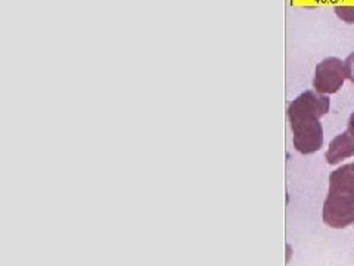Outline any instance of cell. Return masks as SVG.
<instances>
[{
	"instance_id": "obj_4",
	"label": "cell",
	"mask_w": 354,
	"mask_h": 266,
	"mask_svg": "<svg viewBox=\"0 0 354 266\" xmlns=\"http://www.w3.org/2000/svg\"><path fill=\"white\" fill-rule=\"evenodd\" d=\"M353 155H354V138L351 136V133L344 132V133H339L338 136H335L330 141L325 157L329 164H338L342 160L353 157Z\"/></svg>"
},
{
	"instance_id": "obj_6",
	"label": "cell",
	"mask_w": 354,
	"mask_h": 266,
	"mask_svg": "<svg viewBox=\"0 0 354 266\" xmlns=\"http://www.w3.org/2000/svg\"><path fill=\"white\" fill-rule=\"evenodd\" d=\"M344 65H346V76L347 79L354 83V52L350 53L347 60L344 61Z\"/></svg>"
},
{
	"instance_id": "obj_5",
	"label": "cell",
	"mask_w": 354,
	"mask_h": 266,
	"mask_svg": "<svg viewBox=\"0 0 354 266\" xmlns=\"http://www.w3.org/2000/svg\"><path fill=\"white\" fill-rule=\"evenodd\" d=\"M335 14L339 19L354 24V6H337Z\"/></svg>"
},
{
	"instance_id": "obj_3",
	"label": "cell",
	"mask_w": 354,
	"mask_h": 266,
	"mask_svg": "<svg viewBox=\"0 0 354 266\" xmlns=\"http://www.w3.org/2000/svg\"><path fill=\"white\" fill-rule=\"evenodd\" d=\"M346 65L337 57L325 58L322 62L316 65V73L313 79L315 91L322 95H330L338 92L344 85Z\"/></svg>"
},
{
	"instance_id": "obj_2",
	"label": "cell",
	"mask_w": 354,
	"mask_h": 266,
	"mask_svg": "<svg viewBox=\"0 0 354 266\" xmlns=\"http://www.w3.org/2000/svg\"><path fill=\"white\" fill-rule=\"evenodd\" d=\"M324 222L335 229L354 224V163L329 175V193L324 203Z\"/></svg>"
},
{
	"instance_id": "obj_7",
	"label": "cell",
	"mask_w": 354,
	"mask_h": 266,
	"mask_svg": "<svg viewBox=\"0 0 354 266\" xmlns=\"http://www.w3.org/2000/svg\"><path fill=\"white\" fill-rule=\"evenodd\" d=\"M347 132L351 133V136L354 138V113L350 116L348 123H347Z\"/></svg>"
},
{
	"instance_id": "obj_1",
	"label": "cell",
	"mask_w": 354,
	"mask_h": 266,
	"mask_svg": "<svg viewBox=\"0 0 354 266\" xmlns=\"http://www.w3.org/2000/svg\"><path fill=\"white\" fill-rule=\"evenodd\" d=\"M329 111V98L316 91L298 95L288 107V118L294 133V147L301 154H313L324 145L320 117Z\"/></svg>"
}]
</instances>
